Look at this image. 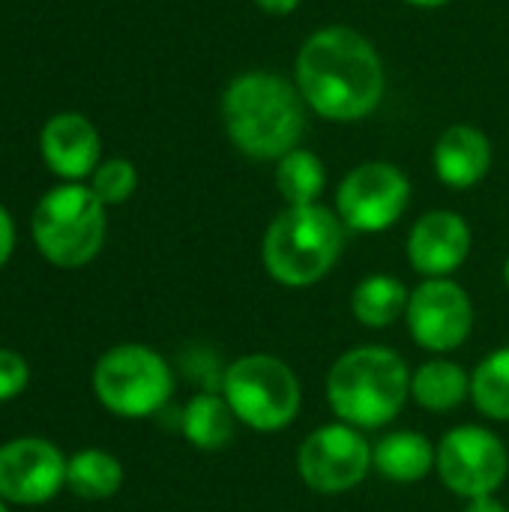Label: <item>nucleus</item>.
Wrapping results in <instances>:
<instances>
[{"instance_id": "nucleus-1", "label": "nucleus", "mask_w": 509, "mask_h": 512, "mask_svg": "<svg viewBox=\"0 0 509 512\" xmlns=\"http://www.w3.org/2000/svg\"><path fill=\"white\" fill-rule=\"evenodd\" d=\"M297 90L330 123H357L378 111L387 93V69L378 48L354 27L315 30L297 54Z\"/></svg>"}, {"instance_id": "nucleus-2", "label": "nucleus", "mask_w": 509, "mask_h": 512, "mask_svg": "<svg viewBox=\"0 0 509 512\" xmlns=\"http://www.w3.org/2000/svg\"><path fill=\"white\" fill-rule=\"evenodd\" d=\"M306 99L276 72H243L222 93V123L231 144L258 162L282 159L306 132Z\"/></svg>"}, {"instance_id": "nucleus-3", "label": "nucleus", "mask_w": 509, "mask_h": 512, "mask_svg": "<svg viewBox=\"0 0 509 512\" xmlns=\"http://www.w3.org/2000/svg\"><path fill=\"white\" fill-rule=\"evenodd\" d=\"M411 396L408 363L378 345L345 351L327 375L333 414L354 429H381L399 417Z\"/></svg>"}, {"instance_id": "nucleus-4", "label": "nucleus", "mask_w": 509, "mask_h": 512, "mask_svg": "<svg viewBox=\"0 0 509 512\" xmlns=\"http://www.w3.org/2000/svg\"><path fill=\"white\" fill-rule=\"evenodd\" d=\"M342 246L345 225L339 213L324 204L285 207L264 234L261 261L279 285L309 288L336 267Z\"/></svg>"}, {"instance_id": "nucleus-5", "label": "nucleus", "mask_w": 509, "mask_h": 512, "mask_svg": "<svg viewBox=\"0 0 509 512\" xmlns=\"http://www.w3.org/2000/svg\"><path fill=\"white\" fill-rule=\"evenodd\" d=\"M30 231L36 249L54 267H84L99 255L105 243V204L93 195L90 186H54L36 204Z\"/></svg>"}, {"instance_id": "nucleus-6", "label": "nucleus", "mask_w": 509, "mask_h": 512, "mask_svg": "<svg viewBox=\"0 0 509 512\" xmlns=\"http://www.w3.org/2000/svg\"><path fill=\"white\" fill-rule=\"evenodd\" d=\"M222 396L237 423L255 432H279L300 414V381L273 354H246L222 372Z\"/></svg>"}, {"instance_id": "nucleus-7", "label": "nucleus", "mask_w": 509, "mask_h": 512, "mask_svg": "<svg viewBox=\"0 0 509 512\" xmlns=\"http://www.w3.org/2000/svg\"><path fill=\"white\" fill-rule=\"evenodd\" d=\"M93 393L111 414L138 420L159 414L168 405L174 375L153 348L126 342L99 357L93 369Z\"/></svg>"}, {"instance_id": "nucleus-8", "label": "nucleus", "mask_w": 509, "mask_h": 512, "mask_svg": "<svg viewBox=\"0 0 509 512\" xmlns=\"http://www.w3.org/2000/svg\"><path fill=\"white\" fill-rule=\"evenodd\" d=\"M411 201V183L390 162H363L345 174L336 192V213L345 228L378 234L393 228Z\"/></svg>"}, {"instance_id": "nucleus-9", "label": "nucleus", "mask_w": 509, "mask_h": 512, "mask_svg": "<svg viewBox=\"0 0 509 512\" xmlns=\"http://www.w3.org/2000/svg\"><path fill=\"white\" fill-rule=\"evenodd\" d=\"M435 468L453 495L468 501L489 498L507 480V447L483 426H459L441 438Z\"/></svg>"}, {"instance_id": "nucleus-10", "label": "nucleus", "mask_w": 509, "mask_h": 512, "mask_svg": "<svg viewBox=\"0 0 509 512\" xmlns=\"http://www.w3.org/2000/svg\"><path fill=\"white\" fill-rule=\"evenodd\" d=\"M297 471L312 492L342 495L357 489L372 471V447L360 429L348 423H330L315 429L300 444Z\"/></svg>"}, {"instance_id": "nucleus-11", "label": "nucleus", "mask_w": 509, "mask_h": 512, "mask_svg": "<svg viewBox=\"0 0 509 512\" xmlns=\"http://www.w3.org/2000/svg\"><path fill=\"white\" fill-rule=\"evenodd\" d=\"M405 318L420 348L450 354L468 342L474 327V306L468 291L453 279H426L411 291Z\"/></svg>"}, {"instance_id": "nucleus-12", "label": "nucleus", "mask_w": 509, "mask_h": 512, "mask_svg": "<svg viewBox=\"0 0 509 512\" xmlns=\"http://www.w3.org/2000/svg\"><path fill=\"white\" fill-rule=\"evenodd\" d=\"M66 486L63 453L42 438H15L0 447V498L21 507L51 501Z\"/></svg>"}, {"instance_id": "nucleus-13", "label": "nucleus", "mask_w": 509, "mask_h": 512, "mask_svg": "<svg viewBox=\"0 0 509 512\" xmlns=\"http://www.w3.org/2000/svg\"><path fill=\"white\" fill-rule=\"evenodd\" d=\"M471 252V228L453 210L420 216L408 234V261L426 279H447Z\"/></svg>"}, {"instance_id": "nucleus-14", "label": "nucleus", "mask_w": 509, "mask_h": 512, "mask_svg": "<svg viewBox=\"0 0 509 512\" xmlns=\"http://www.w3.org/2000/svg\"><path fill=\"white\" fill-rule=\"evenodd\" d=\"M39 150L45 165L57 177H63L66 183H78L84 177H93V171L99 168L102 141L96 126L84 114L60 111L42 126Z\"/></svg>"}, {"instance_id": "nucleus-15", "label": "nucleus", "mask_w": 509, "mask_h": 512, "mask_svg": "<svg viewBox=\"0 0 509 512\" xmlns=\"http://www.w3.org/2000/svg\"><path fill=\"white\" fill-rule=\"evenodd\" d=\"M432 165L444 186L471 189L492 168V144L477 126H450L435 144Z\"/></svg>"}, {"instance_id": "nucleus-16", "label": "nucleus", "mask_w": 509, "mask_h": 512, "mask_svg": "<svg viewBox=\"0 0 509 512\" xmlns=\"http://www.w3.org/2000/svg\"><path fill=\"white\" fill-rule=\"evenodd\" d=\"M438 450L420 432H390L372 447V468L393 483H417L435 468Z\"/></svg>"}, {"instance_id": "nucleus-17", "label": "nucleus", "mask_w": 509, "mask_h": 512, "mask_svg": "<svg viewBox=\"0 0 509 512\" xmlns=\"http://www.w3.org/2000/svg\"><path fill=\"white\" fill-rule=\"evenodd\" d=\"M180 432L192 447L213 453L234 441L237 417H234L231 405L225 402V396H219L213 390L195 393L186 402V408L180 411Z\"/></svg>"}, {"instance_id": "nucleus-18", "label": "nucleus", "mask_w": 509, "mask_h": 512, "mask_svg": "<svg viewBox=\"0 0 509 512\" xmlns=\"http://www.w3.org/2000/svg\"><path fill=\"white\" fill-rule=\"evenodd\" d=\"M408 300H411V294H408V288L396 276L375 273V276H366L354 288L351 312H354V318L363 327L381 330V327L396 324L408 312Z\"/></svg>"}, {"instance_id": "nucleus-19", "label": "nucleus", "mask_w": 509, "mask_h": 512, "mask_svg": "<svg viewBox=\"0 0 509 512\" xmlns=\"http://www.w3.org/2000/svg\"><path fill=\"white\" fill-rule=\"evenodd\" d=\"M411 396L426 411H453L471 396V378L450 360H429L411 375Z\"/></svg>"}, {"instance_id": "nucleus-20", "label": "nucleus", "mask_w": 509, "mask_h": 512, "mask_svg": "<svg viewBox=\"0 0 509 512\" xmlns=\"http://www.w3.org/2000/svg\"><path fill=\"white\" fill-rule=\"evenodd\" d=\"M123 486L120 462L105 450H81L66 462V489L84 501L114 498Z\"/></svg>"}, {"instance_id": "nucleus-21", "label": "nucleus", "mask_w": 509, "mask_h": 512, "mask_svg": "<svg viewBox=\"0 0 509 512\" xmlns=\"http://www.w3.org/2000/svg\"><path fill=\"white\" fill-rule=\"evenodd\" d=\"M324 186H327V171L312 150L294 147L276 162V189L288 207L318 204Z\"/></svg>"}, {"instance_id": "nucleus-22", "label": "nucleus", "mask_w": 509, "mask_h": 512, "mask_svg": "<svg viewBox=\"0 0 509 512\" xmlns=\"http://www.w3.org/2000/svg\"><path fill=\"white\" fill-rule=\"evenodd\" d=\"M471 399L489 420H509V348L492 351L471 375Z\"/></svg>"}, {"instance_id": "nucleus-23", "label": "nucleus", "mask_w": 509, "mask_h": 512, "mask_svg": "<svg viewBox=\"0 0 509 512\" xmlns=\"http://www.w3.org/2000/svg\"><path fill=\"white\" fill-rule=\"evenodd\" d=\"M138 186V171L129 159H108V162H99V168L93 171L90 177V189L93 195L111 207V204H123L132 198Z\"/></svg>"}, {"instance_id": "nucleus-24", "label": "nucleus", "mask_w": 509, "mask_h": 512, "mask_svg": "<svg viewBox=\"0 0 509 512\" xmlns=\"http://www.w3.org/2000/svg\"><path fill=\"white\" fill-rule=\"evenodd\" d=\"M30 381V369L21 354L0 348V402H9L24 393Z\"/></svg>"}, {"instance_id": "nucleus-25", "label": "nucleus", "mask_w": 509, "mask_h": 512, "mask_svg": "<svg viewBox=\"0 0 509 512\" xmlns=\"http://www.w3.org/2000/svg\"><path fill=\"white\" fill-rule=\"evenodd\" d=\"M15 249V225H12V216L6 213V207H0V267L9 261Z\"/></svg>"}, {"instance_id": "nucleus-26", "label": "nucleus", "mask_w": 509, "mask_h": 512, "mask_svg": "<svg viewBox=\"0 0 509 512\" xmlns=\"http://www.w3.org/2000/svg\"><path fill=\"white\" fill-rule=\"evenodd\" d=\"M252 3L267 15H291L300 6V0H252Z\"/></svg>"}, {"instance_id": "nucleus-27", "label": "nucleus", "mask_w": 509, "mask_h": 512, "mask_svg": "<svg viewBox=\"0 0 509 512\" xmlns=\"http://www.w3.org/2000/svg\"><path fill=\"white\" fill-rule=\"evenodd\" d=\"M465 512H509L495 495H489V498H474V501H468V507Z\"/></svg>"}, {"instance_id": "nucleus-28", "label": "nucleus", "mask_w": 509, "mask_h": 512, "mask_svg": "<svg viewBox=\"0 0 509 512\" xmlns=\"http://www.w3.org/2000/svg\"><path fill=\"white\" fill-rule=\"evenodd\" d=\"M411 6H420V9H438V6H447L450 0H405Z\"/></svg>"}, {"instance_id": "nucleus-29", "label": "nucleus", "mask_w": 509, "mask_h": 512, "mask_svg": "<svg viewBox=\"0 0 509 512\" xmlns=\"http://www.w3.org/2000/svg\"><path fill=\"white\" fill-rule=\"evenodd\" d=\"M504 282H507V288H509V258H507V264H504Z\"/></svg>"}, {"instance_id": "nucleus-30", "label": "nucleus", "mask_w": 509, "mask_h": 512, "mask_svg": "<svg viewBox=\"0 0 509 512\" xmlns=\"http://www.w3.org/2000/svg\"><path fill=\"white\" fill-rule=\"evenodd\" d=\"M0 512H9L6 510V504H3V498H0Z\"/></svg>"}]
</instances>
